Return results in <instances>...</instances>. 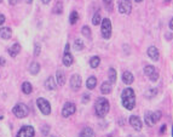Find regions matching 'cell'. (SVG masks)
<instances>
[{"mask_svg":"<svg viewBox=\"0 0 173 137\" xmlns=\"http://www.w3.org/2000/svg\"><path fill=\"white\" fill-rule=\"evenodd\" d=\"M159 94V90H157V88H150V89H148L146 91H145V97L146 98H153V97H155L156 95Z\"/></svg>","mask_w":173,"mask_h":137,"instance_id":"obj_24","label":"cell"},{"mask_svg":"<svg viewBox=\"0 0 173 137\" xmlns=\"http://www.w3.org/2000/svg\"><path fill=\"white\" fill-rule=\"evenodd\" d=\"M12 35V30L9 28V27H4L0 29V38L4 39V40H9Z\"/></svg>","mask_w":173,"mask_h":137,"instance_id":"obj_15","label":"cell"},{"mask_svg":"<svg viewBox=\"0 0 173 137\" xmlns=\"http://www.w3.org/2000/svg\"><path fill=\"white\" fill-rule=\"evenodd\" d=\"M144 74L150 79V81H153V83H155V81H157L159 80V72L156 71V68L154 67V65H151V64H148V65H145L144 67Z\"/></svg>","mask_w":173,"mask_h":137,"instance_id":"obj_3","label":"cell"},{"mask_svg":"<svg viewBox=\"0 0 173 137\" xmlns=\"http://www.w3.org/2000/svg\"><path fill=\"white\" fill-rule=\"evenodd\" d=\"M128 2H130V0H128Z\"/></svg>","mask_w":173,"mask_h":137,"instance_id":"obj_49","label":"cell"},{"mask_svg":"<svg viewBox=\"0 0 173 137\" xmlns=\"http://www.w3.org/2000/svg\"><path fill=\"white\" fill-rule=\"evenodd\" d=\"M96 85H97V79H96V77L91 75L87 79V81H86V88H87L89 90H93L96 88Z\"/></svg>","mask_w":173,"mask_h":137,"instance_id":"obj_21","label":"cell"},{"mask_svg":"<svg viewBox=\"0 0 173 137\" xmlns=\"http://www.w3.org/2000/svg\"><path fill=\"white\" fill-rule=\"evenodd\" d=\"M101 22H102L101 12H96L95 16H93V18H92V24H93V26H98Z\"/></svg>","mask_w":173,"mask_h":137,"instance_id":"obj_30","label":"cell"},{"mask_svg":"<svg viewBox=\"0 0 173 137\" xmlns=\"http://www.w3.org/2000/svg\"><path fill=\"white\" fill-rule=\"evenodd\" d=\"M144 120H145V124L148 126H154V121H153V113L150 110H146L144 113Z\"/></svg>","mask_w":173,"mask_h":137,"instance_id":"obj_22","label":"cell"},{"mask_svg":"<svg viewBox=\"0 0 173 137\" xmlns=\"http://www.w3.org/2000/svg\"><path fill=\"white\" fill-rule=\"evenodd\" d=\"M83 47H85V44H83L82 39H75V41H74V49L76 51H81Z\"/></svg>","mask_w":173,"mask_h":137,"instance_id":"obj_28","label":"cell"},{"mask_svg":"<svg viewBox=\"0 0 173 137\" xmlns=\"http://www.w3.org/2000/svg\"><path fill=\"white\" fill-rule=\"evenodd\" d=\"M34 47H35V50H34V55H35V56H39V55H40V51H41V46L36 43V44L34 45Z\"/></svg>","mask_w":173,"mask_h":137,"instance_id":"obj_36","label":"cell"},{"mask_svg":"<svg viewBox=\"0 0 173 137\" xmlns=\"http://www.w3.org/2000/svg\"><path fill=\"white\" fill-rule=\"evenodd\" d=\"M102 37L104 39H110L112 37V22L109 18H103L102 20Z\"/></svg>","mask_w":173,"mask_h":137,"instance_id":"obj_5","label":"cell"},{"mask_svg":"<svg viewBox=\"0 0 173 137\" xmlns=\"http://www.w3.org/2000/svg\"><path fill=\"white\" fill-rule=\"evenodd\" d=\"M169 29L173 30V17H172V20L169 21Z\"/></svg>","mask_w":173,"mask_h":137,"instance_id":"obj_40","label":"cell"},{"mask_svg":"<svg viewBox=\"0 0 173 137\" xmlns=\"http://www.w3.org/2000/svg\"><path fill=\"white\" fill-rule=\"evenodd\" d=\"M26 3H28V4H32V3H33V0H26Z\"/></svg>","mask_w":173,"mask_h":137,"instance_id":"obj_44","label":"cell"},{"mask_svg":"<svg viewBox=\"0 0 173 137\" xmlns=\"http://www.w3.org/2000/svg\"><path fill=\"white\" fill-rule=\"evenodd\" d=\"M49 131H50V126H49V125H44V126L41 127V132H42L44 136H47V135H49Z\"/></svg>","mask_w":173,"mask_h":137,"instance_id":"obj_35","label":"cell"},{"mask_svg":"<svg viewBox=\"0 0 173 137\" xmlns=\"http://www.w3.org/2000/svg\"><path fill=\"white\" fill-rule=\"evenodd\" d=\"M6 64V61L4 57H0V65H5Z\"/></svg>","mask_w":173,"mask_h":137,"instance_id":"obj_39","label":"cell"},{"mask_svg":"<svg viewBox=\"0 0 173 137\" xmlns=\"http://www.w3.org/2000/svg\"><path fill=\"white\" fill-rule=\"evenodd\" d=\"M80 136H81V137H96V133H95L93 129H91V127H85V129L81 131Z\"/></svg>","mask_w":173,"mask_h":137,"instance_id":"obj_20","label":"cell"},{"mask_svg":"<svg viewBox=\"0 0 173 137\" xmlns=\"http://www.w3.org/2000/svg\"><path fill=\"white\" fill-rule=\"evenodd\" d=\"M75 112H76V106H75V103H73V102H67V103H64V106H63V108H62V116L68 118V116L73 115Z\"/></svg>","mask_w":173,"mask_h":137,"instance_id":"obj_8","label":"cell"},{"mask_svg":"<svg viewBox=\"0 0 173 137\" xmlns=\"http://www.w3.org/2000/svg\"><path fill=\"white\" fill-rule=\"evenodd\" d=\"M112 90H113L112 83H109V81H104V83L101 85V92H102L103 95H109V94L112 92Z\"/></svg>","mask_w":173,"mask_h":137,"instance_id":"obj_17","label":"cell"},{"mask_svg":"<svg viewBox=\"0 0 173 137\" xmlns=\"http://www.w3.org/2000/svg\"><path fill=\"white\" fill-rule=\"evenodd\" d=\"M133 81H134L133 74H132L131 72H128V71H125V72L122 73V83L128 86V85H131Z\"/></svg>","mask_w":173,"mask_h":137,"instance_id":"obj_13","label":"cell"},{"mask_svg":"<svg viewBox=\"0 0 173 137\" xmlns=\"http://www.w3.org/2000/svg\"><path fill=\"white\" fill-rule=\"evenodd\" d=\"M146 55L149 56V58L151 59V61H159V58H160V53H159V50H157V47H155V46H149L148 47V50H146Z\"/></svg>","mask_w":173,"mask_h":137,"instance_id":"obj_11","label":"cell"},{"mask_svg":"<svg viewBox=\"0 0 173 137\" xmlns=\"http://www.w3.org/2000/svg\"><path fill=\"white\" fill-rule=\"evenodd\" d=\"M5 23V16L0 14V26H3Z\"/></svg>","mask_w":173,"mask_h":137,"instance_id":"obj_38","label":"cell"},{"mask_svg":"<svg viewBox=\"0 0 173 137\" xmlns=\"http://www.w3.org/2000/svg\"><path fill=\"white\" fill-rule=\"evenodd\" d=\"M41 2H42L44 4H49V3L51 2V0H41Z\"/></svg>","mask_w":173,"mask_h":137,"instance_id":"obj_43","label":"cell"},{"mask_svg":"<svg viewBox=\"0 0 173 137\" xmlns=\"http://www.w3.org/2000/svg\"><path fill=\"white\" fill-rule=\"evenodd\" d=\"M45 88L47 90H55L56 89V80L53 77H49L45 81Z\"/></svg>","mask_w":173,"mask_h":137,"instance_id":"obj_19","label":"cell"},{"mask_svg":"<svg viewBox=\"0 0 173 137\" xmlns=\"http://www.w3.org/2000/svg\"><path fill=\"white\" fill-rule=\"evenodd\" d=\"M90 98H91V96H90V95L85 94V95L82 96V100H81V101H82V103H87V102L90 101Z\"/></svg>","mask_w":173,"mask_h":137,"instance_id":"obj_37","label":"cell"},{"mask_svg":"<svg viewBox=\"0 0 173 137\" xmlns=\"http://www.w3.org/2000/svg\"><path fill=\"white\" fill-rule=\"evenodd\" d=\"M113 3H114V0H103V4L108 10L113 9Z\"/></svg>","mask_w":173,"mask_h":137,"instance_id":"obj_34","label":"cell"},{"mask_svg":"<svg viewBox=\"0 0 173 137\" xmlns=\"http://www.w3.org/2000/svg\"><path fill=\"white\" fill-rule=\"evenodd\" d=\"M165 2H167V3H168V2H169V0H165Z\"/></svg>","mask_w":173,"mask_h":137,"instance_id":"obj_46","label":"cell"},{"mask_svg":"<svg viewBox=\"0 0 173 137\" xmlns=\"http://www.w3.org/2000/svg\"><path fill=\"white\" fill-rule=\"evenodd\" d=\"M36 104H38V107H39V110H40L42 114H45V115L51 114V104H50L45 98H42V97L38 98Z\"/></svg>","mask_w":173,"mask_h":137,"instance_id":"obj_6","label":"cell"},{"mask_svg":"<svg viewBox=\"0 0 173 137\" xmlns=\"http://www.w3.org/2000/svg\"><path fill=\"white\" fill-rule=\"evenodd\" d=\"M56 78H57V84L59 86H63L64 83H65V74L62 69H58L57 73H56Z\"/></svg>","mask_w":173,"mask_h":137,"instance_id":"obj_16","label":"cell"},{"mask_svg":"<svg viewBox=\"0 0 173 137\" xmlns=\"http://www.w3.org/2000/svg\"><path fill=\"white\" fill-rule=\"evenodd\" d=\"M20 51H21V46H20V44H14L10 49H9V55L11 56V57H16L18 53H20Z\"/></svg>","mask_w":173,"mask_h":137,"instance_id":"obj_18","label":"cell"},{"mask_svg":"<svg viewBox=\"0 0 173 137\" xmlns=\"http://www.w3.org/2000/svg\"><path fill=\"white\" fill-rule=\"evenodd\" d=\"M165 130H166V125H162V127H161V130H160V133H163Z\"/></svg>","mask_w":173,"mask_h":137,"instance_id":"obj_41","label":"cell"},{"mask_svg":"<svg viewBox=\"0 0 173 137\" xmlns=\"http://www.w3.org/2000/svg\"><path fill=\"white\" fill-rule=\"evenodd\" d=\"M62 12H63V5H62L61 2H57L56 5L53 6V14L59 15V14H62Z\"/></svg>","mask_w":173,"mask_h":137,"instance_id":"obj_29","label":"cell"},{"mask_svg":"<svg viewBox=\"0 0 173 137\" xmlns=\"http://www.w3.org/2000/svg\"><path fill=\"white\" fill-rule=\"evenodd\" d=\"M29 72H30L32 75H36V74L40 72V64H39L38 62H33V63L30 64V69H29Z\"/></svg>","mask_w":173,"mask_h":137,"instance_id":"obj_23","label":"cell"},{"mask_svg":"<svg viewBox=\"0 0 173 137\" xmlns=\"http://www.w3.org/2000/svg\"><path fill=\"white\" fill-rule=\"evenodd\" d=\"M121 103L127 110H132L136 107V95L132 88H126L121 94Z\"/></svg>","mask_w":173,"mask_h":137,"instance_id":"obj_1","label":"cell"},{"mask_svg":"<svg viewBox=\"0 0 173 137\" xmlns=\"http://www.w3.org/2000/svg\"><path fill=\"white\" fill-rule=\"evenodd\" d=\"M143 0H136V3H142Z\"/></svg>","mask_w":173,"mask_h":137,"instance_id":"obj_45","label":"cell"},{"mask_svg":"<svg viewBox=\"0 0 173 137\" xmlns=\"http://www.w3.org/2000/svg\"><path fill=\"white\" fill-rule=\"evenodd\" d=\"M77 20H79L77 12H76V11H73V12L70 14V16H69V22H70V24H75V23L77 22Z\"/></svg>","mask_w":173,"mask_h":137,"instance_id":"obj_31","label":"cell"},{"mask_svg":"<svg viewBox=\"0 0 173 137\" xmlns=\"http://www.w3.org/2000/svg\"><path fill=\"white\" fill-rule=\"evenodd\" d=\"M108 78H109V83H112V84H114L115 81H116V71L114 69V68H110L109 69V73H108Z\"/></svg>","mask_w":173,"mask_h":137,"instance_id":"obj_27","label":"cell"},{"mask_svg":"<svg viewBox=\"0 0 173 137\" xmlns=\"http://www.w3.org/2000/svg\"><path fill=\"white\" fill-rule=\"evenodd\" d=\"M77 137H81V136H77Z\"/></svg>","mask_w":173,"mask_h":137,"instance_id":"obj_48","label":"cell"},{"mask_svg":"<svg viewBox=\"0 0 173 137\" xmlns=\"http://www.w3.org/2000/svg\"><path fill=\"white\" fill-rule=\"evenodd\" d=\"M161 116H162L161 110H156V112H154V113H153V121H154V124H156L157 121H160V120H161Z\"/></svg>","mask_w":173,"mask_h":137,"instance_id":"obj_32","label":"cell"},{"mask_svg":"<svg viewBox=\"0 0 173 137\" xmlns=\"http://www.w3.org/2000/svg\"><path fill=\"white\" fill-rule=\"evenodd\" d=\"M16 3H17V0H10V4H11V5H15Z\"/></svg>","mask_w":173,"mask_h":137,"instance_id":"obj_42","label":"cell"},{"mask_svg":"<svg viewBox=\"0 0 173 137\" xmlns=\"http://www.w3.org/2000/svg\"><path fill=\"white\" fill-rule=\"evenodd\" d=\"M22 91H23L26 95H29V94L33 91V86H32V84H30V83H28V81L23 83V84H22Z\"/></svg>","mask_w":173,"mask_h":137,"instance_id":"obj_26","label":"cell"},{"mask_svg":"<svg viewBox=\"0 0 173 137\" xmlns=\"http://www.w3.org/2000/svg\"><path fill=\"white\" fill-rule=\"evenodd\" d=\"M63 64L65 65V67H70L71 64H73V62H74V58H73V55L69 52V51H67V52H64V55H63Z\"/></svg>","mask_w":173,"mask_h":137,"instance_id":"obj_14","label":"cell"},{"mask_svg":"<svg viewBox=\"0 0 173 137\" xmlns=\"http://www.w3.org/2000/svg\"><path fill=\"white\" fill-rule=\"evenodd\" d=\"M99 63H101V58L98 56H93L90 58V65H91V68H93V69L99 65Z\"/></svg>","mask_w":173,"mask_h":137,"instance_id":"obj_25","label":"cell"},{"mask_svg":"<svg viewBox=\"0 0 173 137\" xmlns=\"http://www.w3.org/2000/svg\"><path fill=\"white\" fill-rule=\"evenodd\" d=\"M118 9H119V12L122 14V15H128L131 14V10H132V5L128 0H119L118 3Z\"/></svg>","mask_w":173,"mask_h":137,"instance_id":"obj_7","label":"cell"},{"mask_svg":"<svg viewBox=\"0 0 173 137\" xmlns=\"http://www.w3.org/2000/svg\"><path fill=\"white\" fill-rule=\"evenodd\" d=\"M34 133H35V131H34L33 126L24 125L21 127V130L18 131L16 137H34Z\"/></svg>","mask_w":173,"mask_h":137,"instance_id":"obj_9","label":"cell"},{"mask_svg":"<svg viewBox=\"0 0 173 137\" xmlns=\"http://www.w3.org/2000/svg\"><path fill=\"white\" fill-rule=\"evenodd\" d=\"M81 83H82V80H81V77L79 74L71 75V78H70V89L73 91H77L81 88Z\"/></svg>","mask_w":173,"mask_h":137,"instance_id":"obj_10","label":"cell"},{"mask_svg":"<svg viewBox=\"0 0 173 137\" xmlns=\"http://www.w3.org/2000/svg\"><path fill=\"white\" fill-rule=\"evenodd\" d=\"M128 121H130V125H131L136 131H140V130H142V120H140L137 115H131Z\"/></svg>","mask_w":173,"mask_h":137,"instance_id":"obj_12","label":"cell"},{"mask_svg":"<svg viewBox=\"0 0 173 137\" xmlns=\"http://www.w3.org/2000/svg\"><path fill=\"white\" fill-rule=\"evenodd\" d=\"M81 33H82L85 37H91V29H90L87 26H83V27H82Z\"/></svg>","mask_w":173,"mask_h":137,"instance_id":"obj_33","label":"cell"},{"mask_svg":"<svg viewBox=\"0 0 173 137\" xmlns=\"http://www.w3.org/2000/svg\"><path fill=\"white\" fill-rule=\"evenodd\" d=\"M109 108H110V104H109V101H108L105 97H99V98L96 101L95 112H96L97 116L103 118L104 115H107L108 112H109Z\"/></svg>","mask_w":173,"mask_h":137,"instance_id":"obj_2","label":"cell"},{"mask_svg":"<svg viewBox=\"0 0 173 137\" xmlns=\"http://www.w3.org/2000/svg\"><path fill=\"white\" fill-rule=\"evenodd\" d=\"M2 2H3V0H0V3H2Z\"/></svg>","mask_w":173,"mask_h":137,"instance_id":"obj_47","label":"cell"},{"mask_svg":"<svg viewBox=\"0 0 173 137\" xmlns=\"http://www.w3.org/2000/svg\"><path fill=\"white\" fill-rule=\"evenodd\" d=\"M12 113H14L17 118L23 119V118H26V116L28 115L29 110H28V107H27L26 104H23V103H17V104L14 107Z\"/></svg>","mask_w":173,"mask_h":137,"instance_id":"obj_4","label":"cell"}]
</instances>
